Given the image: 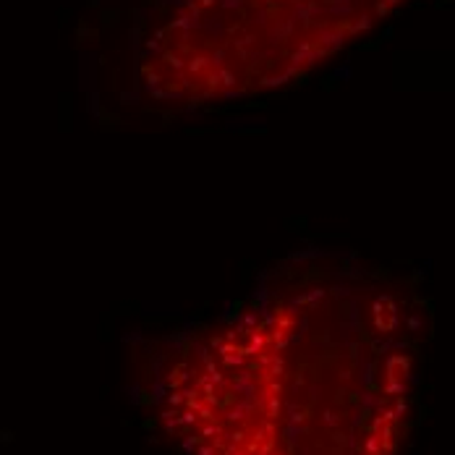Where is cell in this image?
<instances>
[{"instance_id":"7a4b0ae2","label":"cell","mask_w":455,"mask_h":455,"mask_svg":"<svg viewBox=\"0 0 455 455\" xmlns=\"http://www.w3.org/2000/svg\"><path fill=\"white\" fill-rule=\"evenodd\" d=\"M409 0H181L152 35L141 79L171 105L285 87L377 29Z\"/></svg>"},{"instance_id":"6da1fadb","label":"cell","mask_w":455,"mask_h":455,"mask_svg":"<svg viewBox=\"0 0 455 455\" xmlns=\"http://www.w3.org/2000/svg\"><path fill=\"white\" fill-rule=\"evenodd\" d=\"M424 335L403 280L296 257L183 348L160 419L186 455H401Z\"/></svg>"}]
</instances>
